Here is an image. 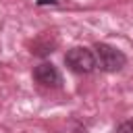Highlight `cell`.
Wrapping results in <instances>:
<instances>
[{
  "label": "cell",
  "mask_w": 133,
  "mask_h": 133,
  "mask_svg": "<svg viewBox=\"0 0 133 133\" xmlns=\"http://www.w3.org/2000/svg\"><path fill=\"white\" fill-rule=\"evenodd\" d=\"M94 58H96V66H100L102 71L106 73H114V71H121L127 62L125 54L108 44H96L94 46Z\"/></svg>",
  "instance_id": "6da1fadb"
},
{
  "label": "cell",
  "mask_w": 133,
  "mask_h": 133,
  "mask_svg": "<svg viewBox=\"0 0 133 133\" xmlns=\"http://www.w3.org/2000/svg\"><path fill=\"white\" fill-rule=\"evenodd\" d=\"M64 62L66 66L73 71V73H79V75H87L96 69V58H94V52L87 50V48H71L66 54H64Z\"/></svg>",
  "instance_id": "7a4b0ae2"
},
{
  "label": "cell",
  "mask_w": 133,
  "mask_h": 133,
  "mask_svg": "<svg viewBox=\"0 0 133 133\" xmlns=\"http://www.w3.org/2000/svg\"><path fill=\"white\" fill-rule=\"evenodd\" d=\"M33 79L39 83V85H46V87H58L60 85V73L58 69L52 64V62H42L33 69Z\"/></svg>",
  "instance_id": "3957f363"
},
{
  "label": "cell",
  "mask_w": 133,
  "mask_h": 133,
  "mask_svg": "<svg viewBox=\"0 0 133 133\" xmlns=\"http://www.w3.org/2000/svg\"><path fill=\"white\" fill-rule=\"evenodd\" d=\"M116 133H133V121H125L116 127Z\"/></svg>",
  "instance_id": "277c9868"
},
{
  "label": "cell",
  "mask_w": 133,
  "mask_h": 133,
  "mask_svg": "<svg viewBox=\"0 0 133 133\" xmlns=\"http://www.w3.org/2000/svg\"><path fill=\"white\" fill-rule=\"evenodd\" d=\"M56 2H60V0H37V4H39V6H46V4H56Z\"/></svg>",
  "instance_id": "5b68a950"
}]
</instances>
